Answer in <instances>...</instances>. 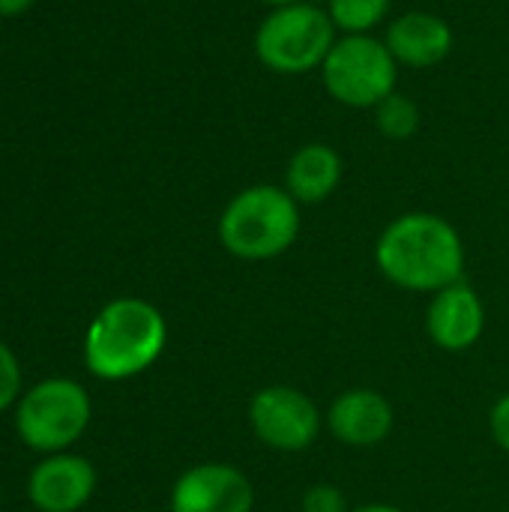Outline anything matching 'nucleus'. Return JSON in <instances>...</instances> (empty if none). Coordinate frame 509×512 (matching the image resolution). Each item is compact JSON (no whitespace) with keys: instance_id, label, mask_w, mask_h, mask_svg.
<instances>
[{"instance_id":"nucleus-8","label":"nucleus","mask_w":509,"mask_h":512,"mask_svg":"<svg viewBox=\"0 0 509 512\" xmlns=\"http://www.w3.org/2000/svg\"><path fill=\"white\" fill-rule=\"evenodd\" d=\"M255 489L228 462H201L183 471L171 489V512H252Z\"/></svg>"},{"instance_id":"nucleus-9","label":"nucleus","mask_w":509,"mask_h":512,"mask_svg":"<svg viewBox=\"0 0 509 512\" xmlns=\"http://www.w3.org/2000/svg\"><path fill=\"white\" fill-rule=\"evenodd\" d=\"M486 330V306L474 285L465 279L432 294L426 309V333L429 339L450 354L471 351Z\"/></svg>"},{"instance_id":"nucleus-5","label":"nucleus","mask_w":509,"mask_h":512,"mask_svg":"<svg viewBox=\"0 0 509 512\" xmlns=\"http://www.w3.org/2000/svg\"><path fill=\"white\" fill-rule=\"evenodd\" d=\"M399 63L375 33L339 36L321 66L327 96L345 108H375L396 93Z\"/></svg>"},{"instance_id":"nucleus-7","label":"nucleus","mask_w":509,"mask_h":512,"mask_svg":"<svg viewBox=\"0 0 509 512\" xmlns=\"http://www.w3.org/2000/svg\"><path fill=\"white\" fill-rule=\"evenodd\" d=\"M249 426L264 447L276 453H303L318 441L324 414L303 390L270 384L252 396Z\"/></svg>"},{"instance_id":"nucleus-18","label":"nucleus","mask_w":509,"mask_h":512,"mask_svg":"<svg viewBox=\"0 0 509 512\" xmlns=\"http://www.w3.org/2000/svg\"><path fill=\"white\" fill-rule=\"evenodd\" d=\"M489 432L495 438V444L509 453V393L501 396L495 405H492V414H489Z\"/></svg>"},{"instance_id":"nucleus-14","label":"nucleus","mask_w":509,"mask_h":512,"mask_svg":"<svg viewBox=\"0 0 509 512\" xmlns=\"http://www.w3.org/2000/svg\"><path fill=\"white\" fill-rule=\"evenodd\" d=\"M324 9L339 36H360L384 24L390 0H327Z\"/></svg>"},{"instance_id":"nucleus-13","label":"nucleus","mask_w":509,"mask_h":512,"mask_svg":"<svg viewBox=\"0 0 509 512\" xmlns=\"http://www.w3.org/2000/svg\"><path fill=\"white\" fill-rule=\"evenodd\" d=\"M342 156L333 144L327 141H309L303 147H297L285 165V189L291 192V198L303 207V204H321L327 201L339 183H342Z\"/></svg>"},{"instance_id":"nucleus-1","label":"nucleus","mask_w":509,"mask_h":512,"mask_svg":"<svg viewBox=\"0 0 509 512\" xmlns=\"http://www.w3.org/2000/svg\"><path fill=\"white\" fill-rule=\"evenodd\" d=\"M375 264L387 282L414 294H438L465 279V243L453 222L411 210L396 216L375 243Z\"/></svg>"},{"instance_id":"nucleus-21","label":"nucleus","mask_w":509,"mask_h":512,"mask_svg":"<svg viewBox=\"0 0 509 512\" xmlns=\"http://www.w3.org/2000/svg\"><path fill=\"white\" fill-rule=\"evenodd\" d=\"M258 3H264V6H270V9H276V6H291V3H306V0H258Z\"/></svg>"},{"instance_id":"nucleus-6","label":"nucleus","mask_w":509,"mask_h":512,"mask_svg":"<svg viewBox=\"0 0 509 512\" xmlns=\"http://www.w3.org/2000/svg\"><path fill=\"white\" fill-rule=\"evenodd\" d=\"M90 423V399L81 384L69 378H51L21 396L15 411V429L30 450L63 453L72 447Z\"/></svg>"},{"instance_id":"nucleus-20","label":"nucleus","mask_w":509,"mask_h":512,"mask_svg":"<svg viewBox=\"0 0 509 512\" xmlns=\"http://www.w3.org/2000/svg\"><path fill=\"white\" fill-rule=\"evenodd\" d=\"M351 512H405L402 507H393V504H363V507H354Z\"/></svg>"},{"instance_id":"nucleus-10","label":"nucleus","mask_w":509,"mask_h":512,"mask_svg":"<svg viewBox=\"0 0 509 512\" xmlns=\"http://www.w3.org/2000/svg\"><path fill=\"white\" fill-rule=\"evenodd\" d=\"M324 423L339 444L369 450L390 438L396 414L384 393L372 387H354L333 399L330 411L324 414Z\"/></svg>"},{"instance_id":"nucleus-4","label":"nucleus","mask_w":509,"mask_h":512,"mask_svg":"<svg viewBox=\"0 0 509 512\" xmlns=\"http://www.w3.org/2000/svg\"><path fill=\"white\" fill-rule=\"evenodd\" d=\"M336 39L339 30L333 27L327 9L306 0L270 9L255 30L252 51L267 72L297 78L321 72Z\"/></svg>"},{"instance_id":"nucleus-2","label":"nucleus","mask_w":509,"mask_h":512,"mask_svg":"<svg viewBox=\"0 0 509 512\" xmlns=\"http://www.w3.org/2000/svg\"><path fill=\"white\" fill-rule=\"evenodd\" d=\"M165 342L168 324L162 312L141 297H120L90 321L84 363L102 381H129L162 357Z\"/></svg>"},{"instance_id":"nucleus-19","label":"nucleus","mask_w":509,"mask_h":512,"mask_svg":"<svg viewBox=\"0 0 509 512\" xmlns=\"http://www.w3.org/2000/svg\"><path fill=\"white\" fill-rule=\"evenodd\" d=\"M36 0H0V18H15L21 12H27Z\"/></svg>"},{"instance_id":"nucleus-3","label":"nucleus","mask_w":509,"mask_h":512,"mask_svg":"<svg viewBox=\"0 0 509 512\" xmlns=\"http://www.w3.org/2000/svg\"><path fill=\"white\" fill-rule=\"evenodd\" d=\"M300 204L285 186L255 183L240 189L219 213V243L240 261H273L300 237Z\"/></svg>"},{"instance_id":"nucleus-11","label":"nucleus","mask_w":509,"mask_h":512,"mask_svg":"<svg viewBox=\"0 0 509 512\" xmlns=\"http://www.w3.org/2000/svg\"><path fill=\"white\" fill-rule=\"evenodd\" d=\"M384 42L399 66L432 69L450 57L456 36L444 15H435L426 9H411L387 24Z\"/></svg>"},{"instance_id":"nucleus-12","label":"nucleus","mask_w":509,"mask_h":512,"mask_svg":"<svg viewBox=\"0 0 509 512\" xmlns=\"http://www.w3.org/2000/svg\"><path fill=\"white\" fill-rule=\"evenodd\" d=\"M96 489V471L87 459L72 453H54L33 468L27 495L39 512L81 510Z\"/></svg>"},{"instance_id":"nucleus-15","label":"nucleus","mask_w":509,"mask_h":512,"mask_svg":"<svg viewBox=\"0 0 509 512\" xmlns=\"http://www.w3.org/2000/svg\"><path fill=\"white\" fill-rule=\"evenodd\" d=\"M372 114H375V129L387 141H408L420 129V105L399 90L390 93L381 105H375Z\"/></svg>"},{"instance_id":"nucleus-17","label":"nucleus","mask_w":509,"mask_h":512,"mask_svg":"<svg viewBox=\"0 0 509 512\" xmlns=\"http://www.w3.org/2000/svg\"><path fill=\"white\" fill-rule=\"evenodd\" d=\"M21 393V369L15 354L0 342V411H6Z\"/></svg>"},{"instance_id":"nucleus-16","label":"nucleus","mask_w":509,"mask_h":512,"mask_svg":"<svg viewBox=\"0 0 509 512\" xmlns=\"http://www.w3.org/2000/svg\"><path fill=\"white\" fill-rule=\"evenodd\" d=\"M303 512H351L345 495L339 492V486L333 483H315L306 489L303 501H300Z\"/></svg>"}]
</instances>
